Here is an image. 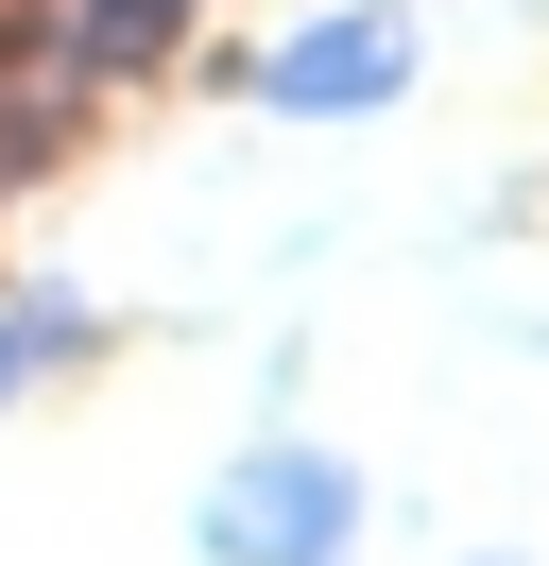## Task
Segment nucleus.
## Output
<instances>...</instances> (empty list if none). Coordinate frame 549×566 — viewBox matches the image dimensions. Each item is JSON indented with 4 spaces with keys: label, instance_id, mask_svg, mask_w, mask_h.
<instances>
[{
    "label": "nucleus",
    "instance_id": "7ed1b4c3",
    "mask_svg": "<svg viewBox=\"0 0 549 566\" xmlns=\"http://www.w3.org/2000/svg\"><path fill=\"white\" fill-rule=\"evenodd\" d=\"M172 18H189V0H86V52H103V70H137Z\"/></svg>",
    "mask_w": 549,
    "mask_h": 566
},
{
    "label": "nucleus",
    "instance_id": "f03ea898",
    "mask_svg": "<svg viewBox=\"0 0 549 566\" xmlns=\"http://www.w3.org/2000/svg\"><path fill=\"white\" fill-rule=\"evenodd\" d=\"M327 515H343V481H327V463H258V481H240L224 497V549H327Z\"/></svg>",
    "mask_w": 549,
    "mask_h": 566
},
{
    "label": "nucleus",
    "instance_id": "f257e3e1",
    "mask_svg": "<svg viewBox=\"0 0 549 566\" xmlns=\"http://www.w3.org/2000/svg\"><path fill=\"white\" fill-rule=\"evenodd\" d=\"M395 70H412V35H395V18H309V35L292 52H274V104H292V120H361V104H395Z\"/></svg>",
    "mask_w": 549,
    "mask_h": 566
}]
</instances>
